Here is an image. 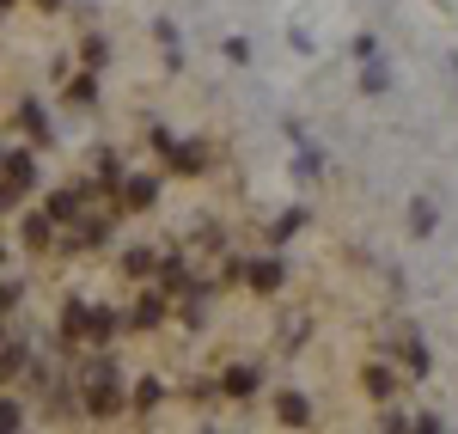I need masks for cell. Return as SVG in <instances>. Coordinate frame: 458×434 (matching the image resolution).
I'll use <instances>...</instances> for the list:
<instances>
[{
    "label": "cell",
    "instance_id": "cell-1",
    "mask_svg": "<svg viewBox=\"0 0 458 434\" xmlns=\"http://www.w3.org/2000/svg\"><path fill=\"white\" fill-rule=\"evenodd\" d=\"M80 404H86V416H116L123 386H116V362H110V355L86 362V392H80Z\"/></svg>",
    "mask_w": 458,
    "mask_h": 434
},
{
    "label": "cell",
    "instance_id": "cell-2",
    "mask_svg": "<svg viewBox=\"0 0 458 434\" xmlns=\"http://www.w3.org/2000/svg\"><path fill=\"white\" fill-rule=\"evenodd\" d=\"M31 183H37L31 153H0V208H13V202H19Z\"/></svg>",
    "mask_w": 458,
    "mask_h": 434
},
{
    "label": "cell",
    "instance_id": "cell-3",
    "mask_svg": "<svg viewBox=\"0 0 458 434\" xmlns=\"http://www.w3.org/2000/svg\"><path fill=\"white\" fill-rule=\"evenodd\" d=\"M116 202H123V215H147V208L159 202V183L153 178H123L116 183Z\"/></svg>",
    "mask_w": 458,
    "mask_h": 434
},
{
    "label": "cell",
    "instance_id": "cell-4",
    "mask_svg": "<svg viewBox=\"0 0 458 434\" xmlns=\"http://www.w3.org/2000/svg\"><path fill=\"white\" fill-rule=\"evenodd\" d=\"M239 276H245V288H257V294H276L282 288V257H257V263H245V269H239Z\"/></svg>",
    "mask_w": 458,
    "mask_h": 434
},
{
    "label": "cell",
    "instance_id": "cell-5",
    "mask_svg": "<svg viewBox=\"0 0 458 434\" xmlns=\"http://www.w3.org/2000/svg\"><path fill=\"white\" fill-rule=\"evenodd\" d=\"M62 336L68 343H92V306L86 300H68L62 306Z\"/></svg>",
    "mask_w": 458,
    "mask_h": 434
},
{
    "label": "cell",
    "instance_id": "cell-6",
    "mask_svg": "<svg viewBox=\"0 0 458 434\" xmlns=\"http://www.w3.org/2000/svg\"><path fill=\"white\" fill-rule=\"evenodd\" d=\"M397 362H403V373H416V379L434 367V362H428V343H422V336H410V330L397 336Z\"/></svg>",
    "mask_w": 458,
    "mask_h": 434
},
{
    "label": "cell",
    "instance_id": "cell-7",
    "mask_svg": "<svg viewBox=\"0 0 458 434\" xmlns=\"http://www.w3.org/2000/svg\"><path fill=\"white\" fill-rule=\"evenodd\" d=\"M165 153H172L177 172H202V166H208V147L202 141H165Z\"/></svg>",
    "mask_w": 458,
    "mask_h": 434
},
{
    "label": "cell",
    "instance_id": "cell-8",
    "mask_svg": "<svg viewBox=\"0 0 458 434\" xmlns=\"http://www.w3.org/2000/svg\"><path fill=\"white\" fill-rule=\"evenodd\" d=\"M159 319H165V294H153V288H147L141 300H135V312H129V325H135V330H153Z\"/></svg>",
    "mask_w": 458,
    "mask_h": 434
},
{
    "label": "cell",
    "instance_id": "cell-9",
    "mask_svg": "<svg viewBox=\"0 0 458 434\" xmlns=\"http://www.w3.org/2000/svg\"><path fill=\"white\" fill-rule=\"evenodd\" d=\"M220 392H226V398H250V392H257V367H250V362L226 367V379H220Z\"/></svg>",
    "mask_w": 458,
    "mask_h": 434
},
{
    "label": "cell",
    "instance_id": "cell-10",
    "mask_svg": "<svg viewBox=\"0 0 458 434\" xmlns=\"http://www.w3.org/2000/svg\"><path fill=\"white\" fill-rule=\"evenodd\" d=\"M360 386H367V398H379V404H386L391 392H397V373H391L386 362H373L367 373H360Z\"/></svg>",
    "mask_w": 458,
    "mask_h": 434
},
{
    "label": "cell",
    "instance_id": "cell-11",
    "mask_svg": "<svg viewBox=\"0 0 458 434\" xmlns=\"http://www.w3.org/2000/svg\"><path fill=\"white\" fill-rule=\"evenodd\" d=\"M80 202H86V190H55V196H49V220H55V226L73 220V215H80Z\"/></svg>",
    "mask_w": 458,
    "mask_h": 434
},
{
    "label": "cell",
    "instance_id": "cell-12",
    "mask_svg": "<svg viewBox=\"0 0 458 434\" xmlns=\"http://www.w3.org/2000/svg\"><path fill=\"white\" fill-rule=\"evenodd\" d=\"M25 245H31V251H49V245H55V220L31 215V220H25Z\"/></svg>",
    "mask_w": 458,
    "mask_h": 434
},
{
    "label": "cell",
    "instance_id": "cell-13",
    "mask_svg": "<svg viewBox=\"0 0 458 434\" xmlns=\"http://www.w3.org/2000/svg\"><path fill=\"white\" fill-rule=\"evenodd\" d=\"M276 416H282V422H293V429H300V422H306V416H312V404L300 398V392H282V398H276Z\"/></svg>",
    "mask_w": 458,
    "mask_h": 434
},
{
    "label": "cell",
    "instance_id": "cell-14",
    "mask_svg": "<svg viewBox=\"0 0 458 434\" xmlns=\"http://www.w3.org/2000/svg\"><path fill=\"white\" fill-rule=\"evenodd\" d=\"M92 183H98V190H116V183H123V166H116V153H98V159H92Z\"/></svg>",
    "mask_w": 458,
    "mask_h": 434
},
{
    "label": "cell",
    "instance_id": "cell-15",
    "mask_svg": "<svg viewBox=\"0 0 458 434\" xmlns=\"http://www.w3.org/2000/svg\"><path fill=\"white\" fill-rule=\"evenodd\" d=\"M19 123H25L31 141H49V116H43V105H19Z\"/></svg>",
    "mask_w": 458,
    "mask_h": 434
},
{
    "label": "cell",
    "instance_id": "cell-16",
    "mask_svg": "<svg viewBox=\"0 0 458 434\" xmlns=\"http://www.w3.org/2000/svg\"><path fill=\"white\" fill-rule=\"evenodd\" d=\"M434 220H440V215H434V202H428V196H422V202H410V233H416V239L434 233Z\"/></svg>",
    "mask_w": 458,
    "mask_h": 434
},
{
    "label": "cell",
    "instance_id": "cell-17",
    "mask_svg": "<svg viewBox=\"0 0 458 434\" xmlns=\"http://www.w3.org/2000/svg\"><path fill=\"white\" fill-rule=\"evenodd\" d=\"M123 269H129V276H153V269H159V251H147V245H135V251L123 257Z\"/></svg>",
    "mask_w": 458,
    "mask_h": 434
},
{
    "label": "cell",
    "instance_id": "cell-18",
    "mask_svg": "<svg viewBox=\"0 0 458 434\" xmlns=\"http://www.w3.org/2000/svg\"><path fill=\"white\" fill-rule=\"evenodd\" d=\"M25 349H19V343H6V349H0V379H19V373H25Z\"/></svg>",
    "mask_w": 458,
    "mask_h": 434
},
{
    "label": "cell",
    "instance_id": "cell-19",
    "mask_svg": "<svg viewBox=\"0 0 458 434\" xmlns=\"http://www.w3.org/2000/svg\"><path fill=\"white\" fill-rule=\"evenodd\" d=\"M80 55H86V68L98 73V68L110 62V43H105V37H86V49H80Z\"/></svg>",
    "mask_w": 458,
    "mask_h": 434
},
{
    "label": "cell",
    "instance_id": "cell-20",
    "mask_svg": "<svg viewBox=\"0 0 458 434\" xmlns=\"http://www.w3.org/2000/svg\"><path fill=\"white\" fill-rule=\"evenodd\" d=\"M153 404H159V379H141V386H135V410H153Z\"/></svg>",
    "mask_w": 458,
    "mask_h": 434
},
{
    "label": "cell",
    "instance_id": "cell-21",
    "mask_svg": "<svg viewBox=\"0 0 458 434\" xmlns=\"http://www.w3.org/2000/svg\"><path fill=\"white\" fill-rule=\"evenodd\" d=\"M110 330H116V312H98V306H92V343H105Z\"/></svg>",
    "mask_w": 458,
    "mask_h": 434
},
{
    "label": "cell",
    "instance_id": "cell-22",
    "mask_svg": "<svg viewBox=\"0 0 458 434\" xmlns=\"http://www.w3.org/2000/svg\"><path fill=\"white\" fill-rule=\"evenodd\" d=\"M300 226H306V208H293V215H282V220H276V239H287V233H300Z\"/></svg>",
    "mask_w": 458,
    "mask_h": 434
},
{
    "label": "cell",
    "instance_id": "cell-23",
    "mask_svg": "<svg viewBox=\"0 0 458 434\" xmlns=\"http://www.w3.org/2000/svg\"><path fill=\"white\" fill-rule=\"evenodd\" d=\"M92 92H98L92 80H73V86H68V98H73V105H92Z\"/></svg>",
    "mask_w": 458,
    "mask_h": 434
},
{
    "label": "cell",
    "instance_id": "cell-24",
    "mask_svg": "<svg viewBox=\"0 0 458 434\" xmlns=\"http://www.w3.org/2000/svg\"><path fill=\"white\" fill-rule=\"evenodd\" d=\"M19 422H25V416H19V404L0 398V429H19Z\"/></svg>",
    "mask_w": 458,
    "mask_h": 434
},
{
    "label": "cell",
    "instance_id": "cell-25",
    "mask_svg": "<svg viewBox=\"0 0 458 434\" xmlns=\"http://www.w3.org/2000/svg\"><path fill=\"white\" fill-rule=\"evenodd\" d=\"M0 13H13V0H0Z\"/></svg>",
    "mask_w": 458,
    "mask_h": 434
},
{
    "label": "cell",
    "instance_id": "cell-26",
    "mask_svg": "<svg viewBox=\"0 0 458 434\" xmlns=\"http://www.w3.org/2000/svg\"><path fill=\"white\" fill-rule=\"evenodd\" d=\"M37 6H62V0H37Z\"/></svg>",
    "mask_w": 458,
    "mask_h": 434
},
{
    "label": "cell",
    "instance_id": "cell-27",
    "mask_svg": "<svg viewBox=\"0 0 458 434\" xmlns=\"http://www.w3.org/2000/svg\"><path fill=\"white\" fill-rule=\"evenodd\" d=\"M0 257H6V251H0Z\"/></svg>",
    "mask_w": 458,
    "mask_h": 434
}]
</instances>
